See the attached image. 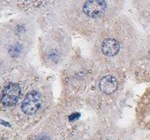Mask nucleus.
I'll return each instance as SVG.
<instances>
[{"label": "nucleus", "instance_id": "1", "mask_svg": "<svg viewBox=\"0 0 150 140\" xmlns=\"http://www.w3.org/2000/svg\"><path fill=\"white\" fill-rule=\"evenodd\" d=\"M105 0H87L83 5V13L92 19L101 18L107 10Z\"/></svg>", "mask_w": 150, "mask_h": 140}, {"label": "nucleus", "instance_id": "2", "mask_svg": "<svg viewBox=\"0 0 150 140\" xmlns=\"http://www.w3.org/2000/svg\"><path fill=\"white\" fill-rule=\"evenodd\" d=\"M41 107V96L36 91H32L27 94L21 104L22 111L28 115H31L37 112Z\"/></svg>", "mask_w": 150, "mask_h": 140}, {"label": "nucleus", "instance_id": "3", "mask_svg": "<svg viewBox=\"0 0 150 140\" xmlns=\"http://www.w3.org/2000/svg\"><path fill=\"white\" fill-rule=\"evenodd\" d=\"M21 96V88L17 84L11 83L6 86L1 95V102L6 107L13 106Z\"/></svg>", "mask_w": 150, "mask_h": 140}, {"label": "nucleus", "instance_id": "4", "mask_svg": "<svg viewBox=\"0 0 150 140\" xmlns=\"http://www.w3.org/2000/svg\"><path fill=\"white\" fill-rule=\"evenodd\" d=\"M101 49L104 56H115L120 50V44L117 40L113 38H108L103 42Z\"/></svg>", "mask_w": 150, "mask_h": 140}, {"label": "nucleus", "instance_id": "5", "mask_svg": "<svg viewBox=\"0 0 150 140\" xmlns=\"http://www.w3.org/2000/svg\"><path fill=\"white\" fill-rule=\"evenodd\" d=\"M100 89L105 94H113L117 88V79L110 75L103 77L100 81Z\"/></svg>", "mask_w": 150, "mask_h": 140}]
</instances>
